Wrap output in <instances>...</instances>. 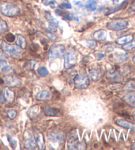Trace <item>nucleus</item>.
<instances>
[{"label": "nucleus", "instance_id": "obj_17", "mask_svg": "<svg viewBox=\"0 0 135 150\" xmlns=\"http://www.w3.org/2000/svg\"><path fill=\"white\" fill-rule=\"evenodd\" d=\"M133 40V37L132 35H127L125 37H123L121 38H119L115 40V42L119 45H125V44L131 42Z\"/></svg>", "mask_w": 135, "mask_h": 150}, {"label": "nucleus", "instance_id": "obj_1", "mask_svg": "<svg viewBox=\"0 0 135 150\" xmlns=\"http://www.w3.org/2000/svg\"><path fill=\"white\" fill-rule=\"evenodd\" d=\"M0 12L5 16L12 17L19 13L20 9L17 6L9 2H1L0 3Z\"/></svg>", "mask_w": 135, "mask_h": 150}, {"label": "nucleus", "instance_id": "obj_14", "mask_svg": "<svg viewBox=\"0 0 135 150\" xmlns=\"http://www.w3.org/2000/svg\"><path fill=\"white\" fill-rule=\"evenodd\" d=\"M15 97V93L13 91H12L8 87H6L4 89V98L7 102L12 103L14 101Z\"/></svg>", "mask_w": 135, "mask_h": 150}, {"label": "nucleus", "instance_id": "obj_26", "mask_svg": "<svg viewBox=\"0 0 135 150\" xmlns=\"http://www.w3.org/2000/svg\"><path fill=\"white\" fill-rule=\"evenodd\" d=\"M38 73L42 77H45L46 76H48V70L47 69V68H46V67H40L38 69Z\"/></svg>", "mask_w": 135, "mask_h": 150}, {"label": "nucleus", "instance_id": "obj_12", "mask_svg": "<svg viewBox=\"0 0 135 150\" xmlns=\"http://www.w3.org/2000/svg\"><path fill=\"white\" fill-rule=\"evenodd\" d=\"M49 140L56 144H60L64 141V136L59 133L51 132L48 134Z\"/></svg>", "mask_w": 135, "mask_h": 150}, {"label": "nucleus", "instance_id": "obj_29", "mask_svg": "<svg viewBox=\"0 0 135 150\" xmlns=\"http://www.w3.org/2000/svg\"><path fill=\"white\" fill-rule=\"evenodd\" d=\"M88 46H89V47L91 49H94L95 48H96V46H97L96 42H95L94 41H92V40L88 41Z\"/></svg>", "mask_w": 135, "mask_h": 150}, {"label": "nucleus", "instance_id": "obj_33", "mask_svg": "<svg viewBox=\"0 0 135 150\" xmlns=\"http://www.w3.org/2000/svg\"><path fill=\"white\" fill-rule=\"evenodd\" d=\"M98 60H101V59H103V58H104V54H98Z\"/></svg>", "mask_w": 135, "mask_h": 150}, {"label": "nucleus", "instance_id": "obj_25", "mask_svg": "<svg viewBox=\"0 0 135 150\" xmlns=\"http://www.w3.org/2000/svg\"><path fill=\"white\" fill-rule=\"evenodd\" d=\"M135 48V41H132V42H129L127 43L123 46V49L126 51H129L132 50V49Z\"/></svg>", "mask_w": 135, "mask_h": 150}, {"label": "nucleus", "instance_id": "obj_13", "mask_svg": "<svg viewBox=\"0 0 135 150\" xmlns=\"http://www.w3.org/2000/svg\"><path fill=\"white\" fill-rule=\"evenodd\" d=\"M115 124L121 126V127L127 129H131V130L135 131V124L126 120H124V119H118V120L115 121Z\"/></svg>", "mask_w": 135, "mask_h": 150}, {"label": "nucleus", "instance_id": "obj_19", "mask_svg": "<svg viewBox=\"0 0 135 150\" xmlns=\"http://www.w3.org/2000/svg\"><path fill=\"white\" fill-rule=\"evenodd\" d=\"M90 76L94 81H97L100 79L102 73L99 69H93L90 71Z\"/></svg>", "mask_w": 135, "mask_h": 150}, {"label": "nucleus", "instance_id": "obj_34", "mask_svg": "<svg viewBox=\"0 0 135 150\" xmlns=\"http://www.w3.org/2000/svg\"><path fill=\"white\" fill-rule=\"evenodd\" d=\"M132 9L133 10V11H135V0L133 2V4H132Z\"/></svg>", "mask_w": 135, "mask_h": 150}, {"label": "nucleus", "instance_id": "obj_10", "mask_svg": "<svg viewBox=\"0 0 135 150\" xmlns=\"http://www.w3.org/2000/svg\"><path fill=\"white\" fill-rule=\"evenodd\" d=\"M4 82L9 87H17L21 84V80L15 76H7L4 78Z\"/></svg>", "mask_w": 135, "mask_h": 150}, {"label": "nucleus", "instance_id": "obj_6", "mask_svg": "<svg viewBox=\"0 0 135 150\" xmlns=\"http://www.w3.org/2000/svg\"><path fill=\"white\" fill-rule=\"evenodd\" d=\"M24 145L28 149H34L36 147V140L33 134L30 131L27 130L24 134Z\"/></svg>", "mask_w": 135, "mask_h": 150}, {"label": "nucleus", "instance_id": "obj_2", "mask_svg": "<svg viewBox=\"0 0 135 150\" xmlns=\"http://www.w3.org/2000/svg\"><path fill=\"white\" fill-rule=\"evenodd\" d=\"M2 48L5 53L13 58H19L22 56V50L18 45H9L6 42L2 44Z\"/></svg>", "mask_w": 135, "mask_h": 150}, {"label": "nucleus", "instance_id": "obj_38", "mask_svg": "<svg viewBox=\"0 0 135 150\" xmlns=\"http://www.w3.org/2000/svg\"><path fill=\"white\" fill-rule=\"evenodd\" d=\"M0 147H1V144H0Z\"/></svg>", "mask_w": 135, "mask_h": 150}, {"label": "nucleus", "instance_id": "obj_28", "mask_svg": "<svg viewBox=\"0 0 135 150\" xmlns=\"http://www.w3.org/2000/svg\"><path fill=\"white\" fill-rule=\"evenodd\" d=\"M36 65V62L35 61H30L28 62L27 64V65H26V68L28 70H32L34 68L35 66Z\"/></svg>", "mask_w": 135, "mask_h": 150}, {"label": "nucleus", "instance_id": "obj_18", "mask_svg": "<svg viewBox=\"0 0 135 150\" xmlns=\"http://www.w3.org/2000/svg\"><path fill=\"white\" fill-rule=\"evenodd\" d=\"M124 101L127 104L135 108V94H129L123 97Z\"/></svg>", "mask_w": 135, "mask_h": 150}, {"label": "nucleus", "instance_id": "obj_20", "mask_svg": "<svg viewBox=\"0 0 135 150\" xmlns=\"http://www.w3.org/2000/svg\"><path fill=\"white\" fill-rule=\"evenodd\" d=\"M36 143L39 147V149H45L46 148V144L45 142H44V138L42 135V134H38L37 136H36Z\"/></svg>", "mask_w": 135, "mask_h": 150}, {"label": "nucleus", "instance_id": "obj_4", "mask_svg": "<svg viewBox=\"0 0 135 150\" xmlns=\"http://www.w3.org/2000/svg\"><path fill=\"white\" fill-rule=\"evenodd\" d=\"M75 86L76 89H84L89 85L90 80L87 75L77 74L74 78Z\"/></svg>", "mask_w": 135, "mask_h": 150}, {"label": "nucleus", "instance_id": "obj_27", "mask_svg": "<svg viewBox=\"0 0 135 150\" xmlns=\"http://www.w3.org/2000/svg\"><path fill=\"white\" fill-rule=\"evenodd\" d=\"M7 115L10 119L13 120V119H14L17 116V112L15 109H9L7 112Z\"/></svg>", "mask_w": 135, "mask_h": 150}, {"label": "nucleus", "instance_id": "obj_23", "mask_svg": "<svg viewBox=\"0 0 135 150\" xmlns=\"http://www.w3.org/2000/svg\"><path fill=\"white\" fill-rule=\"evenodd\" d=\"M7 29H8V27H7L6 22L4 20L0 19V35L6 33Z\"/></svg>", "mask_w": 135, "mask_h": 150}, {"label": "nucleus", "instance_id": "obj_21", "mask_svg": "<svg viewBox=\"0 0 135 150\" xmlns=\"http://www.w3.org/2000/svg\"><path fill=\"white\" fill-rule=\"evenodd\" d=\"M94 37L95 39L98 40H103L105 39L106 38V33L105 30H97L94 33Z\"/></svg>", "mask_w": 135, "mask_h": 150}, {"label": "nucleus", "instance_id": "obj_11", "mask_svg": "<svg viewBox=\"0 0 135 150\" xmlns=\"http://www.w3.org/2000/svg\"><path fill=\"white\" fill-rule=\"evenodd\" d=\"M43 110L44 112V114L46 116H59L62 115V112L60 110V109L58 108L51 107H44L43 108Z\"/></svg>", "mask_w": 135, "mask_h": 150}, {"label": "nucleus", "instance_id": "obj_32", "mask_svg": "<svg viewBox=\"0 0 135 150\" xmlns=\"http://www.w3.org/2000/svg\"><path fill=\"white\" fill-rule=\"evenodd\" d=\"M49 28H50V30H51V31H53V32H56V30H57L56 29V27L54 25H50Z\"/></svg>", "mask_w": 135, "mask_h": 150}, {"label": "nucleus", "instance_id": "obj_9", "mask_svg": "<svg viewBox=\"0 0 135 150\" xmlns=\"http://www.w3.org/2000/svg\"><path fill=\"white\" fill-rule=\"evenodd\" d=\"M86 144L84 142H80L76 137H71V138L69 139L67 142V148L69 149H85Z\"/></svg>", "mask_w": 135, "mask_h": 150}, {"label": "nucleus", "instance_id": "obj_7", "mask_svg": "<svg viewBox=\"0 0 135 150\" xmlns=\"http://www.w3.org/2000/svg\"><path fill=\"white\" fill-rule=\"evenodd\" d=\"M12 67L8 59L2 52L0 51V71L4 74H9L11 71Z\"/></svg>", "mask_w": 135, "mask_h": 150}, {"label": "nucleus", "instance_id": "obj_3", "mask_svg": "<svg viewBox=\"0 0 135 150\" xmlns=\"http://www.w3.org/2000/svg\"><path fill=\"white\" fill-rule=\"evenodd\" d=\"M65 54V48L63 45H57L50 48L48 54V60L53 61L56 58H63Z\"/></svg>", "mask_w": 135, "mask_h": 150}, {"label": "nucleus", "instance_id": "obj_35", "mask_svg": "<svg viewBox=\"0 0 135 150\" xmlns=\"http://www.w3.org/2000/svg\"><path fill=\"white\" fill-rule=\"evenodd\" d=\"M132 115H133V116H134V118H135V111H134V112H133V113H132Z\"/></svg>", "mask_w": 135, "mask_h": 150}, {"label": "nucleus", "instance_id": "obj_36", "mask_svg": "<svg viewBox=\"0 0 135 150\" xmlns=\"http://www.w3.org/2000/svg\"><path fill=\"white\" fill-rule=\"evenodd\" d=\"M132 149H135V144L133 145V146H132Z\"/></svg>", "mask_w": 135, "mask_h": 150}, {"label": "nucleus", "instance_id": "obj_31", "mask_svg": "<svg viewBox=\"0 0 135 150\" xmlns=\"http://www.w3.org/2000/svg\"><path fill=\"white\" fill-rule=\"evenodd\" d=\"M47 36L51 40H56V38H57L56 36L54 35L53 34H52V33H47Z\"/></svg>", "mask_w": 135, "mask_h": 150}, {"label": "nucleus", "instance_id": "obj_8", "mask_svg": "<svg viewBox=\"0 0 135 150\" xmlns=\"http://www.w3.org/2000/svg\"><path fill=\"white\" fill-rule=\"evenodd\" d=\"M77 57L76 54L72 51H69L65 56L64 66L66 69H70L73 67L77 63Z\"/></svg>", "mask_w": 135, "mask_h": 150}, {"label": "nucleus", "instance_id": "obj_22", "mask_svg": "<svg viewBox=\"0 0 135 150\" xmlns=\"http://www.w3.org/2000/svg\"><path fill=\"white\" fill-rule=\"evenodd\" d=\"M17 45L19 46L22 49H25L27 47V41H26L25 38L22 37V35H19L17 37Z\"/></svg>", "mask_w": 135, "mask_h": 150}, {"label": "nucleus", "instance_id": "obj_5", "mask_svg": "<svg viewBox=\"0 0 135 150\" xmlns=\"http://www.w3.org/2000/svg\"><path fill=\"white\" fill-rule=\"evenodd\" d=\"M129 23L124 20H117L113 21L108 23L107 27L110 30H114V31H119L123 29H125L128 27Z\"/></svg>", "mask_w": 135, "mask_h": 150}, {"label": "nucleus", "instance_id": "obj_15", "mask_svg": "<svg viewBox=\"0 0 135 150\" xmlns=\"http://www.w3.org/2000/svg\"><path fill=\"white\" fill-rule=\"evenodd\" d=\"M39 110H40V107L38 105L33 106V107H30L29 110H28V115L32 120H35L38 115Z\"/></svg>", "mask_w": 135, "mask_h": 150}, {"label": "nucleus", "instance_id": "obj_24", "mask_svg": "<svg viewBox=\"0 0 135 150\" xmlns=\"http://www.w3.org/2000/svg\"><path fill=\"white\" fill-rule=\"evenodd\" d=\"M124 89L129 91H135V80H132L126 84Z\"/></svg>", "mask_w": 135, "mask_h": 150}, {"label": "nucleus", "instance_id": "obj_16", "mask_svg": "<svg viewBox=\"0 0 135 150\" xmlns=\"http://www.w3.org/2000/svg\"><path fill=\"white\" fill-rule=\"evenodd\" d=\"M51 97V93L48 91V90H43V91H40L36 96L38 100H50Z\"/></svg>", "mask_w": 135, "mask_h": 150}, {"label": "nucleus", "instance_id": "obj_30", "mask_svg": "<svg viewBox=\"0 0 135 150\" xmlns=\"http://www.w3.org/2000/svg\"><path fill=\"white\" fill-rule=\"evenodd\" d=\"M6 39L8 40L9 42H13L15 40V36L11 34V33H9V34L6 36Z\"/></svg>", "mask_w": 135, "mask_h": 150}, {"label": "nucleus", "instance_id": "obj_37", "mask_svg": "<svg viewBox=\"0 0 135 150\" xmlns=\"http://www.w3.org/2000/svg\"><path fill=\"white\" fill-rule=\"evenodd\" d=\"M133 62H134V64H135V56H134V58H133Z\"/></svg>", "mask_w": 135, "mask_h": 150}]
</instances>
